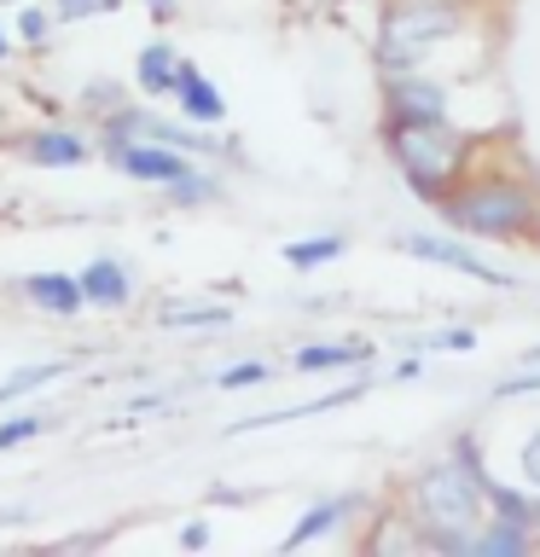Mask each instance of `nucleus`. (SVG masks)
I'll use <instances>...</instances> for the list:
<instances>
[{"label":"nucleus","mask_w":540,"mask_h":557,"mask_svg":"<svg viewBox=\"0 0 540 557\" xmlns=\"http://www.w3.org/2000/svg\"><path fill=\"white\" fill-rule=\"evenodd\" d=\"M29 157H35V163H47V169H64V163H82L87 146H82L76 134H59V128H52V134H35V139H29Z\"/></svg>","instance_id":"obj_14"},{"label":"nucleus","mask_w":540,"mask_h":557,"mask_svg":"<svg viewBox=\"0 0 540 557\" xmlns=\"http://www.w3.org/2000/svg\"><path fill=\"white\" fill-rule=\"evenodd\" d=\"M500 395H540V372H517L500 383Z\"/></svg>","instance_id":"obj_20"},{"label":"nucleus","mask_w":540,"mask_h":557,"mask_svg":"<svg viewBox=\"0 0 540 557\" xmlns=\"http://www.w3.org/2000/svg\"><path fill=\"white\" fill-rule=\"evenodd\" d=\"M343 256V238H308V244H285V261L291 268H320V261H338Z\"/></svg>","instance_id":"obj_15"},{"label":"nucleus","mask_w":540,"mask_h":557,"mask_svg":"<svg viewBox=\"0 0 540 557\" xmlns=\"http://www.w3.org/2000/svg\"><path fill=\"white\" fill-rule=\"evenodd\" d=\"M41 308H52V313H76L82 302H87V290H82V278H64V273H35L29 285H24Z\"/></svg>","instance_id":"obj_9"},{"label":"nucleus","mask_w":540,"mask_h":557,"mask_svg":"<svg viewBox=\"0 0 540 557\" xmlns=\"http://www.w3.org/2000/svg\"><path fill=\"white\" fill-rule=\"evenodd\" d=\"M59 372H64V366H35V372H17L12 383H0V400H7V395H24V389H35V383H52Z\"/></svg>","instance_id":"obj_16"},{"label":"nucleus","mask_w":540,"mask_h":557,"mask_svg":"<svg viewBox=\"0 0 540 557\" xmlns=\"http://www.w3.org/2000/svg\"><path fill=\"white\" fill-rule=\"evenodd\" d=\"M0 59H7V35H0Z\"/></svg>","instance_id":"obj_25"},{"label":"nucleus","mask_w":540,"mask_h":557,"mask_svg":"<svg viewBox=\"0 0 540 557\" xmlns=\"http://www.w3.org/2000/svg\"><path fill=\"white\" fill-rule=\"evenodd\" d=\"M174 82H181V59H174V47L151 41L146 52H139V87H146V94H174Z\"/></svg>","instance_id":"obj_11"},{"label":"nucleus","mask_w":540,"mask_h":557,"mask_svg":"<svg viewBox=\"0 0 540 557\" xmlns=\"http://www.w3.org/2000/svg\"><path fill=\"white\" fill-rule=\"evenodd\" d=\"M494 517V482L470 459H442L413 476V522L435 546L447 552H477V534Z\"/></svg>","instance_id":"obj_1"},{"label":"nucleus","mask_w":540,"mask_h":557,"mask_svg":"<svg viewBox=\"0 0 540 557\" xmlns=\"http://www.w3.org/2000/svg\"><path fill=\"white\" fill-rule=\"evenodd\" d=\"M383 146L425 203H442L470 163V134H459L447 116H383Z\"/></svg>","instance_id":"obj_2"},{"label":"nucleus","mask_w":540,"mask_h":557,"mask_svg":"<svg viewBox=\"0 0 540 557\" xmlns=\"http://www.w3.org/2000/svg\"><path fill=\"white\" fill-rule=\"evenodd\" d=\"M535 233H540V221H535Z\"/></svg>","instance_id":"obj_27"},{"label":"nucleus","mask_w":540,"mask_h":557,"mask_svg":"<svg viewBox=\"0 0 540 557\" xmlns=\"http://www.w3.org/2000/svg\"><path fill=\"white\" fill-rule=\"evenodd\" d=\"M459 0H390L378 24V64L383 70H413L435 41L459 29Z\"/></svg>","instance_id":"obj_4"},{"label":"nucleus","mask_w":540,"mask_h":557,"mask_svg":"<svg viewBox=\"0 0 540 557\" xmlns=\"http://www.w3.org/2000/svg\"><path fill=\"white\" fill-rule=\"evenodd\" d=\"M523 476L540 487V435H529V442H523Z\"/></svg>","instance_id":"obj_21"},{"label":"nucleus","mask_w":540,"mask_h":557,"mask_svg":"<svg viewBox=\"0 0 540 557\" xmlns=\"http://www.w3.org/2000/svg\"><path fill=\"white\" fill-rule=\"evenodd\" d=\"M383 111H390V116H447V87L418 82V76H407V70H390Z\"/></svg>","instance_id":"obj_6"},{"label":"nucleus","mask_w":540,"mask_h":557,"mask_svg":"<svg viewBox=\"0 0 540 557\" xmlns=\"http://www.w3.org/2000/svg\"><path fill=\"white\" fill-rule=\"evenodd\" d=\"M174 94H181L186 104V116H198V122H221L226 116V99L209 87V76H198L192 64H181V82H174Z\"/></svg>","instance_id":"obj_8"},{"label":"nucleus","mask_w":540,"mask_h":557,"mask_svg":"<svg viewBox=\"0 0 540 557\" xmlns=\"http://www.w3.org/2000/svg\"><path fill=\"white\" fill-rule=\"evenodd\" d=\"M261 377H268V366L244 360V366H233V372H221V389H244V383H261Z\"/></svg>","instance_id":"obj_19"},{"label":"nucleus","mask_w":540,"mask_h":557,"mask_svg":"<svg viewBox=\"0 0 540 557\" xmlns=\"http://www.w3.org/2000/svg\"><path fill=\"white\" fill-rule=\"evenodd\" d=\"M343 511H348V499H326V505H314V511H308V517L285 534V546H279V552H296V546H308V540H320L326 529H338Z\"/></svg>","instance_id":"obj_13"},{"label":"nucleus","mask_w":540,"mask_h":557,"mask_svg":"<svg viewBox=\"0 0 540 557\" xmlns=\"http://www.w3.org/2000/svg\"><path fill=\"white\" fill-rule=\"evenodd\" d=\"M17 29H24V35H29V41H41V35H47V17H41V12H35V7H29L24 17H17Z\"/></svg>","instance_id":"obj_22"},{"label":"nucleus","mask_w":540,"mask_h":557,"mask_svg":"<svg viewBox=\"0 0 540 557\" xmlns=\"http://www.w3.org/2000/svg\"><path fill=\"white\" fill-rule=\"evenodd\" d=\"M47 430V418H12V424H0V447H17V442H29V435H41Z\"/></svg>","instance_id":"obj_17"},{"label":"nucleus","mask_w":540,"mask_h":557,"mask_svg":"<svg viewBox=\"0 0 540 557\" xmlns=\"http://www.w3.org/2000/svg\"><path fill=\"white\" fill-rule=\"evenodd\" d=\"M401 250H407V256H418V261H435V268L470 273L477 285H494V290H512V285H517L512 273L488 268V261H482L477 250H465L459 238H442V233H407V238H401Z\"/></svg>","instance_id":"obj_5"},{"label":"nucleus","mask_w":540,"mask_h":557,"mask_svg":"<svg viewBox=\"0 0 540 557\" xmlns=\"http://www.w3.org/2000/svg\"><path fill=\"white\" fill-rule=\"evenodd\" d=\"M348 360H366V343H314V348H296V372H331V366H348Z\"/></svg>","instance_id":"obj_12"},{"label":"nucleus","mask_w":540,"mask_h":557,"mask_svg":"<svg viewBox=\"0 0 540 557\" xmlns=\"http://www.w3.org/2000/svg\"><path fill=\"white\" fill-rule=\"evenodd\" d=\"M82 290H87V302L122 308L128 302V273H122L116 261H94V268H82Z\"/></svg>","instance_id":"obj_10"},{"label":"nucleus","mask_w":540,"mask_h":557,"mask_svg":"<svg viewBox=\"0 0 540 557\" xmlns=\"http://www.w3.org/2000/svg\"><path fill=\"white\" fill-rule=\"evenodd\" d=\"M169 325H226V308H169Z\"/></svg>","instance_id":"obj_18"},{"label":"nucleus","mask_w":540,"mask_h":557,"mask_svg":"<svg viewBox=\"0 0 540 557\" xmlns=\"http://www.w3.org/2000/svg\"><path fill=\"white\" fill-rule=\"evenodd\" d=\"M435 209H442V221L453 233H470V238H523L540 221V198L523 181H505V174H494V181H459Z\"/></svg>","instance_id":"obj_3"},{"label":"nucleus","mask_w":540,"mask_h":557,"mask_svg":"<svg viewBox=\"0 0 540 557\" xmlns=\"http://www.w3.org/2000/svg\"><path fill=\"white\" fill-rule=\"evenodd\" d=\"M151 7H157V12H169V0H151Z\"/></svg>","instance_id":"obj_24"},{"label":"nucleus","mask_w":540,"mask_h":557,"mask_svg":"<svg viewBox=\"0 0 540 557\" xmlns=\"http://www.w3.org/2000/svg\"><path fill=\"white\" fill-rule=\"evenodd\" d=\"M116 163L139 174V181H169V186H186V181H198V174L186 169V157H174L163 146H116Z\"/></svg>","instance_id":"obj_7"},{"label":"nucleus","mask_w":540,"mask_h":557,"mask_svg":"<svg viewBox=\"0 0 540 557\" xmlns=\"http://www.w3.org/2000/svg\"><path fill=\"white\" fill-rule=\"evenodd\" d=\"M181 546H186V552L209 546V529H204V522H186V529H181Z\"/></svg>","instance_id":"obj_23"},{"label":"nucleus","mask_w":540,"mask_h":557,"mask_svg":"<svg viewBox=\"0 0 540 557\" xmlns=\"http://www.w3.org/2000/svg\"><path fill=\"white\" fill-rule=\"evenodd\" d=\"M529 360H540V348H535V355H529Z\"/></svg>","instance_id":"obj_26"}]
</instances>
